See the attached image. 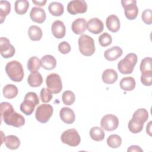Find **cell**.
<instances>
[{
    "mask_svg": "<svg viewBox=\"0 0 152 152\" xmlns=\"http://www.w3.org/2000/svg\"><path fill=\"white\" fill-rule=\"evenodd\" d=\"M1 119L5 124L16 128L23 126L25 119L23 115L16 112L11 103L6 102H2L0 104Z\"/></svg>",
    "mask_w": 152,
    "mask_h": 152,
    "instance_id": "cell-1",
    "label": "cell"
},
{
    "mask_svg": "<svg viewBox=\"0 0 152 152\" xmlns=\"http://www.w3.org/2000/svg\"><path fill=\"white\" fill-rule=\"evenodd\" d=\"M5 72L9 78L15 82H20L24 75L23 66L17 61L8 62L5 66Z\"/></svg>",
    "mask_w": 152,
    "mask_h": 152,
    "instance_id": "cell-2",
    "label": "cell"
},
{
    "mask_svg": "<svg viewBox=\"0 0 152 152\" xmlns=\"http://www.w3.org/2000/svg\"><path fill=\"white\" fill-rule=\"evenodd\" d=\"M137 60L138 57L135 53H130L127 54L125 57L118 64L119 71L123 74H131L134 71Z\"/></svg>",
    "mask_w": 152,
    "mask_h": 152,
    "instance_id": "cell-3",
    "label": "cell"
},
{
    "mask_svg": "<svg viewBox=\"0 0 152 152\" xmlns=\"http://www.w3.org/2000/svg\"><path fill=\"white\" fill-rule=\"evenodd\" d=\"M78 47L81 53L86 56H90L95 52V45L93 39L87 35L82 34L78 38Z\"/></svg>",
    "mask_w": 152,
    "mask_h": 152,
    "instance_id": "cell-4",
    "label": "cell"
},
{
    "mask_svg": "<svg viewBox=\"0 0 152 152\" xmlns=\"http://www.w3.org/2000/svg\"><path fill=\"white\" fill-rule=\"evenodd\" d=\"M61 140L64 144L71 147H76L80 144L81 137L75 129H69L61 134Z\"/></svg>",
    "mask_w": 152,
    "mask_h": 152,
    "instance_id": "cell-5",
    "label": "cell"
},
{
    "mask_svg": "<svg viewBox=\"0 0 152 152\" xmlns=\"http://www.w3.org/2000/svg\"><path fill=\"white\" fill-rule=\"evenodd\" d=\"M53 109L52 106L49 104H42L39 105L36 110L35 117L37 121L45 124L49 121L52 116Z\"/></svg>",
    "mask_w": 152,
    "mask_h": 152,
    "instance_id": "cell-6",
    "label": "cell"
},
{
    "mask_svg": "<svg viewBox=\"0 0 152 152\" xmlns=\"http://www.w3.org/2000/svg\"><path fill=\"white\" fill-rule=\"evenodd\" d=\"M48 88L53 94L59 93L62 89V83L60 76L56 73L48 75L46 79Z\"/></svg>",
    "mask_w": 152,
    "mask_h": 152,
    "instance_id": "cell-7",
    "label": "cell"
},
{
    "mask_svg": "<svg viewBox=\"0 0 152 152\" xmlns=\"http://www.w3.org/2000/svg\"><path fill=\"white\" fill-rule=\"evenodd\" d=\"M136 4L137 1L135 0L121 1L122 6L124 8L125 15L128 20H134L138 15V8Z\"/></svg>",
    "mask_w": 152,
    "mask_h": 152,
    "instance_id": "cell-8",
    "label": "cell"
},
{
    "mask_svg": "<svg viewBox=\"0 0 152 152\" xmlns=\"http://www.w3.org/2000/svg\"><path fill=\"white\" fill-rule=\"evenodd\" d=\"M102 128L107 131L115 130L119 125L118 117L112 114H107L103 116L100 121Z\"/></svg>",
    "mask_w": 152,
    "mask_h": 152,
    "instance_id": "cell-9",
    "label": "cell"
},
{
    "mask_svg": "<svg viewBox=\"0 0 152 152\" xmlns=\"http://www.w3.org/2000/svg\"><path fill=\"white\" fill-rule=\"evenodd\" d=\"M87 4L84 0H73L68 4L67 11L72 15L83 14L87 11Z\"/></svg>",
    "mask_w": 152,
    "mask_h": 152,
    "instance_id": "cell-10",
    "label": "cell"
},
{
    "mask_svg": "<svg viewBox=\"0 0 152 152\" xmlns=\"http://www.w3.org/2000/svg\"><path fill=\"white\" fill-rule=\"evenodd\" d=\"M15 52V49L13 45L10 43L8 39L1 37L0 39V53L4 58L12 57Z\"/></svg>",
    "mask_w": 152,
    "mask_h": 152,
    "instance_id": "cell-11",
    "label": "cell"
},
{
    "mask_svg": "<svg viewBox=\"0 0 152 152\" xmlns=\"http://www.w3.org/2000/svg\"><path fill=\"white\" fill-rule=\"evenodd\" d=\"M87 28L93 34H99L103 30L104 25L102 20L98 18H92L90 19L87 24Z\"/></svg>",
    "mask_w": 152,
    "mask_h": 152,
    "instance_id": "cell-12",
    "label": "cell"
},
{
    "mask_svg": "<svg viewBox=\"0 0 152 152\" xmlns=\"http://www.w3.org/2000/svg\"><path fill=\"white\" fill-rule=\"evenodd\" d=\"M53 35L57 39H62L65 36L66 28L64 23L61 20L55 21L51 26Z\"/></svg>",
    "mask_w": 152,
    "mask_h": 152,
    "instance_id": "cell-13",
    "label": "cell"
},
{
    "mask_svg": "<svg viewBox=\"0 0 152 152\" xmlns=\"http://www.w3.org/2000/svg\"><path fill=\"white\" fill-rule=\"evenodd\" d=\"M30 17L31 20L37 23H43L46 18L45 11L40 7H33L30 12Z\"/></svg>",
    "mask_w": 152,
    "mask_h": 152,
    "instance_id": "cell-14",
    "label": "cell"
},
{
    "mask_svg": "<svg viewBox=\"0 0 152 152\" xmlns=\"http://www.w3.org/2000/svg\"><path fill=\"white\" fill-rule=\"evenodd\" d=\"M59 116L61 120L66 124H72L75 119L74 112L67 107H64L60 110Z\"/></svg>",
    "mask_w": 152,
    "mask_h": 152,
    "instance_id": "cell-15",
    "label": "cell"
},
{
    "mask_svg": "<svg viewBox=\"0 0 152 152\" xmlns=\"http://www.w3.org/2000/svg\"><path fill=\"white\" fill-rule=\"evenodd\" d=\"M87 21L83 18H78L75 20L71 24V29L76 34H83L87 29Z\"/></svg>",
    "mask_w": 152,
    "mask_h": 152,
    "instance_id": "cell-16",
    "label": "cell"
},
{
    "mask_svg": "<svg viewBox=\"0 0 152 152\" xmlns=\"http://www.w3.org/2000/svg\"><path fill=\"white\" fill-rule=\"evenodd\" d=\"M122 49L119 46H113L105 50L104 56L106 59L109 61L116 60L122 55Z\"/></svg>",
    "mask_w": 152,
    "mask_h": 152,
    "instance_id": "cell-17",
    "label": "cell"
},
{
    "mask_svg": "<svg viewBox=\"0 0 152 152\" xmlns=\"http://www.w3.org/2000/svg\"><path fill=\"white\" fill-rule=\"evenodd\" d=\"M106 24L107 29L113 33L117 32L119 30L121 26L119 19L116 15L113 14L107 17Z\"/></svg>",
    "mask_w": 152,
    "mask_h": 152,
    "instance_id": "cell-18",
    "label": "cell"
},
{
    "mask_svg": "<svg viewBox=\"0 0 152 152\" xmlns=\"http://www.w3.org/2000/svg\"><path fill=\"white\" fill-rule=\"evenodd\" d=\"M40 65L42 67L46 70H52L56 66V60L53 56L46 55L40 59Z\"/></svg>",
    "mask_w": 152,
    "mask_h": 152,
    "instance_id": "cell-19",
    "label": "cell"
},
{
    "mask_svg": "<svg viewBox=\"0 0 152 152\" xmlns=\"http://www.w3.org/2000/svg\"><path fill=\"white\" fill-rule=\"evenodd\" d=\"M118 74L116 71L113 69H105L102 75L103 81L108 84H113L118 80Z\"/></svg>",
    "mask_w": 152,
    "mask_h": 152,
    "instance_id": "cell-20",
    "label": "cell"
},
{
    "mask_svg": "<svg viewBox=\"0 0 152 152\" xmlns=\"http://www.w3.org/2000/svg\"><path fill=\"white\" fill-rule=\"evenodd\" d=\"M27 83L30 87H39L43 83L42 76L40 74V73L38 71L32 72L30 74V75L28 77Z\"/></svg>",
    "mask_w": 152,
    "mask_h": 152,
    "instance_id": "cell-21",
    "label": "cell"
},
{
    "mask_svg": "<svg viewBox=\"0 0 152 152\" xmlns=\"http://www.w3.org/2000/svg\"><path fill=\"white\" fill-rule=\"evenodd\" d=\"M36 104L27 99H24V101L21 103L20 106V110L26 115H30L34 112Z\"/></svg>",
    "mask_w": 152,
    "mask_h": 152,
    "instance_id": "cell-22",
    "label": "cell"
},
{
    "mask_svg": "<svg viewBox=\"0 0 152 152\" xmlns=\"http://www.w3.org/2000/svg\"><path fill=\"white\" fill-rule=\"evenodd\" d=\"M148 118V113L144 108H140L135 111L132 119L140 124H144Z\"/></svg>",
    "mask_w": 152,
    "mask_h": 152,
    "instance_id": "cell-23",
    "label": "cell"
},
{
    "mask_svg": "<svg viewBox=\"0 0 152 152\" xmlns=\"http://www.w3.org/2000/svg\"><path fill=\"white\" fill-rule=\"evenodd\" d=\"M135 80L132 77H126L122 78L119 83L120 87L125 91H130L135 87Z\"/></svg>",
    "mask_w": 152,
    "mask_h": 152,
    "instance_id": "cell-24",
    "label": "cell"
},
{
    "mask_svg": "<svg viewBox=\"0 0 152 152\" xmlns=\"http://www.w3.org/2000/svg\"><path fill=\"white\" fill-rule=\"evenodd\" d=\"M4 96L8 99L15 97L18 93V88L14 84H8L5 86L2 90Z\"/></svg>",
    "mask_w": 152,
    "mask_h": 152,
    "instance_id": "cell-25",
    "label": "cell"
},
{
    "mask_svg": "<svg viewBox=\"0 0 152 152\" xmlns=\"http://www.w3.org/2000/svg\"><path fill=\"white\" fill-rule=\"evenodd\" d=\"M49 12L53 16H61L63 14L64 8L62 4L58 2H52L48 7Z\"/></svg>",
    "mask_w": 152,
    "mask_h": 152,
    "instance_id": "cell-26",
    "label": "cell"
},
{
    "mask_svg": "<svg viewBox=\"0 0 152 152\" xmlns=\"http://www.w3.org/2000/svg\"><path fill=\"white\" fill-rule=\"evenodd\" d=\"M29 7V2L27 0H17L15 2L14 10L15 12L19 15L26 14Z\"/></svg>",
    "mask_w": 152,
    "mask_h": 152,
    "instance_id": "cell-27",
    "label": "cell"
},
{
    "mask_svg": "<svg viewBox=\"0 0 152 152\" xmlns=\"http://www.w3.org/2000/svg\"><path fill=\"white\" fill-rule=\"evenodd\" d=\"M5 144L9 149L16 150L20 145V141L17 136L10 135L6 137L5 140Z\"/></svg>",
    "mask_w": 152,
    "mask_h": 152,
    "instance_id": "cell-28",
    "label": "cell"
},
{
    "mask_svg": "<svg viewBox=\"0 0 152 152\" xmlns=\"http://www.w3.org/2000/svg\"><path fill=\"white\" fill-rule=\"evenodd\" d=\"M28 35L33 41L40 40L42 37V29L37 26H31L28 29Z\"/></svg>",
    "mask_w": 152,
    "mask_h": 152,
    "instance_id": "cell-29",
    "label": "cell"
},
{
    "mask_svg": "<svg viewBox=\"0 0 152 152\" xmlns=\"http://www.w3.org/2000/svg\"><path fill=\"white\" fill-rule=\"evenodd\" d=\"M89 133L91 138L96 141H101L104 138V132L99 126H94L91 128Z\"/></svg>",
    "mask_w": 152,
    "mask_h": 152,
    "instance_id": "cell-30",
    "label": "cell"
},
{
    "mask_svg": "<svg viewBox=\"0 0 152 152\" xmlns=\"http://www.w3.org/2000/svg\"><path fill=\"white\" fill-rule=\"evenodd\" d=\"M11 11V4L8 1H0V20L2 23Z\"/></svg>",
    "mask_w": 152,
    "mask_h": 152,
    "instance_id": "cell-31",
    "label": "cell"
},
{
    "mask_svg": "<svg viewBox=\"0 0 152 152\" xmlns=\"http://www.w3.org/2000/svg\"><path fill=\"white\" fill-rule=\"evenodd\" d=\"M140 71L142 74L152 73V59L150 57H146L142 59L140 64Z\"/></svg>",
    "mask_w": 152,
    "mask_h": 152,
    "instance_id": "cell-32",
    "label": "cell"
},
{
    "mask_svg": "<svg viewBox=\"0 0 152 152\" xmlns=\"http://www.w3.org/2000/svg\"><path fill=\"white\" fill-rule=\"evenodd\" d=\"M121 144L122 138L117 134L110 135L107 139V144L110 148H117L121 146Z\"/></svg>",
    "mask_w": 152,
    "mask_h": 152,
    "instance_id": "cell-33",
    "label": "cell"
},
{
    "mask_svg": "<svg viewBox=\"0 0 152 152\" xmlns=\"http://www.w3.org/2000/svg\"><path fill=\"white\" fill-rule=\"evenodd\" d=\"M40 66V60L37 56H32L27 61V68L31 72L37 71Z\"/></svg>",
    "mask_w": 152,
    "mask_h": 152,
    "instance_id": "cell-34",
    "label": "cell"
},
{
    "mask_svg": "<svg viewBox=\"0 0 152 152\" xmlns=\"http://www.w3.org/2000/svg\"><path fill=\"white\" fill-rule=\"evenodd\" d=\"M62 99L63 103L65 104L67 106H70L74 103L75 100V96L72 91L70 90H66L63 93L62 96Z\"/></svg>",
    "mask_w": 152,
    "mask_h": 152,
    "instance_id": "cell-35",
    "label": "cell"
},
{
    "mask_svg": "<svg viewBox=\"0 0 152 152\" xmlns=\"http://www.w3.org/2000/svg\"><path fill=\"white\" fill-rule=\"evenodd\" d=\"M128 129L133 134H137L141 132L144 126V124H140L133 121L132 119L128 122Z\"/></svg>",
    "mask_w": 152,
    "mask_h": 152,
    "instance_id": "cell-36",
    "label": "cell"
},
{
    "mask_svg": "<svg viewBox=\"0 0 152 152\" xmlns=\"http://www.w3.org/2000/svg\"><path fill=\"white\" fill-rule=\"evenodd\" d=\"M112 38L110 34L105 32L102 33L99 37V42L103 47H106L112 43Z\"/></svg>",
    "mask_w": 152,
    "mask_h": 152,
    "instance_id": "cell-37",
    "label": "cell"
},
{
    "mask_svg": "<svg viewBox=\"0 0 152 152\" xmlns=\"http://www.w3.org/2000/svg\"><path fill=\"white\" fill-rule=\"evenodd\" d=\"M40 99L42 102L43 103H48L52 99V93L46 88H42L40 93Z\"/></svg>",
    "mask_w": 152,
    "mask_h": 152,
    "instance_id": "cell-38",
    "label": "cell"
},
{
    "mask_svg": "<svg viewBox=\"0 0 152 152\" xmlns=\"http://www.w3.org/2000/svg\"><path fill=\"white\" fill-rule=\"evenodd\" d=\"M141 18L144 23L146 24H151L152 23V11L150 9L145 10L141 15Z\"/></svg>",
    "mask_w": 152,
    "mask_h": 152,
    "instance_id": "cell-39",
    "label": "cell"
},
{
    "mask_svg": "<svg viewBox=\"0 0 152 152\" xmlns=\"http://www.w3.org/2000/svg\"><path fill=\"white\" fill-rule=\"evenodd\" d=\"M141 81L145 86L152 84V73H144L141 75Z\"/></svg>",
    "mask_w": 152,
    "mask_h": 152,
    "instance_id": "cell-40",
    "label": "cell"
},
{
    "mask_svg": "<svg viewBox=\"0 0 152 152\" xmlns=\"http://www.w3.org/2000/svg\"><path fill=\"white\" fill-rule=\"evenodd\" d=\"M71 46L67 42L64 41L58 45V50L62 54H67L71 51Z\"/></svg>",
    "mask_w": 152,
    "mask_h": 152,
    "instance_id": "cell-41",
    "label": "cell"
},
{
    "mask_svg": "<svg viewBox=\"0 0 152 152\" xmlns=\"http://www.w3.org/2000/svg\"><path fill=\"white\" fill-rule=\"evenodd\" d=\"M25 99H27L29 100H31V101H33V102H34L36 105L39 104V99L38 96L37 95V94L34 92H32V91H30L28 92L27 93H26V94L24 96Z\"/></svg>",
    "mask_w": 152,
    "mask_h": 152,
    "instance_id": "cell-42",
    "label": "cell"
},
{
    "mask_svg": "<svg viewBox=\"0 0 152 152\" xmlns=\"http://www.w3.org/2000/svg\"><path fill=\"white\" fill-rule=\"evenodd\" d=\"M127 151L128 152H142L143 150L142 148H141V147L138 145H133L130 146L128 149H127Z\"/></svg>",
    "mask_w": 152,
    "mask_h": 152,
    "instance_id": "cell-43",
    "label": "cell"
},
{
    "mask_svg": "<svg viewBox=\"0 0 152 152\" xmlns=\"http://www.w3.org/2000/svg\"><path fill=\"white\" fill-rule=\"evenodd\" d=\"M33 3H34L35 5L39 6V7H42V6H44L45 5V4L46 3V1H32Z\"/></svg>",
    "mask_w": 152,
    "mask_h": 152,
    "instance_id": "cell-44",
    "label": "cell"
},
{
    "mask_svg": "<svg viewBox=\"0 0 152 152\" xmlns=\"http://www.w3.org/2000/svg\"><path fill=\"white\" fill-rule=\"evenodd\" d=\"M151 121H150L146 126V132L150 135L151 136Z\"/></svg>",
    "mask_w": 152,
    "mask_h": 152,
    "instance_id": "cell-45",
    "label": "cell"
}]
</instances>
